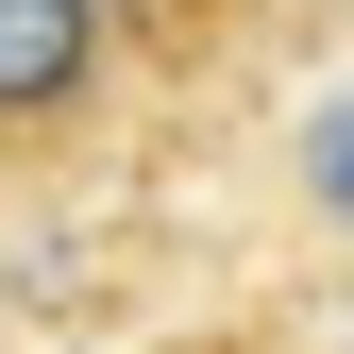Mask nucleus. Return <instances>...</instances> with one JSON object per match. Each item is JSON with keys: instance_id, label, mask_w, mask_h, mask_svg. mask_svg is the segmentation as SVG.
<instances>
[{"instance_id": "1", "label": "nucleus", "mask_w": 354, "mask_h": 354, "mask_svg": "<svg viewBox=\"0 0 354 354\" xmlns=\"http://www.w3.org/2000/svg\"><path fill=\"white\" fill-rule=\"evenodd\" d=\"M118 84V0H0V169H51Z\"/></svg>"}]
</instances>
